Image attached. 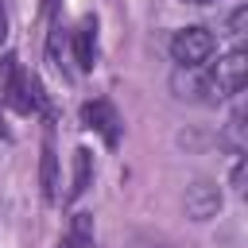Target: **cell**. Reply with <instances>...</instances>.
I'll return each instance as SVG.
<instances>
[{"mask_svg":"<svg viewBox=\"0 0 248 248\" xmlns=\"http://www.w3.org/2000/svg\"><path fill=\"white\" fill-rule=\"evenodd\" d=\"M70 35H74V58H78V70H93V62H97V19L85 16Z\"/></svg>","mask_w":248,"mask_h":248,"instance_id":"obj_5","label":"cell"},{"mask_svg":"<svg viewBox=\"0 0 248 248\" xmlns=\"http://www.w3.org/2000/svg\"><path fill=\"white\" fill-rule=\"evenodd\" d=\"M81 120H85V128L101 132L108 147H116V140H120V116H116V108L108 101H101V97L97 101H85L81 105Z\"/></svg>","mask_w":248,"mask_h":248,"instance_id":"obj_4","label":"cell"},{"mask_svg":"<svg viewBox=\"0 0 248 248\" xmlns=\"http://www.w3.org/2000/svg\"><path fill=\"white\" fill-rule=\"evenodd\" d=\"M209 81H213L217 97L240 93V89H244V81H248V54H244L240 46H236V50H229V54H221V58H217V66L209 70Z\"/></svg>","mask_w":248,"mask_h":248,"instance_id":"obj_2","label":"cell"},{"mask_svg":"<svg viewBox=\"0 0 248 248\" xmlns=\"http://www.w3.org/2000/svg\"><path fill=\"white\" fill-rule=\"evenodd\" d=\"M89 182H93V155H89L85 147H78V151H74V182H70V194H66V202L81 198V194L89 190Z\"/></svg>","mask_w":248,"mask_h":248,"instance_id":"obj_8","label":"cell"},{"mask_svg":"<svg viewBox=\"0 0 248 248\" xmlns=\"http://www.w3.org/2000/svg\"><path fill=\"white\" fill-rule=\"evenodd\" d=\"M8 39V8H4V0H0V43Z\"/></svg>","mask_w":248,"mask_h":248,"instance_id":"obj_12","label":"cell"},{"mask_svg":"<svg viewBox=\"0 0 248 248\" xmlns=\"http://www.w3.org/2000/svg\"><path fill=\"white\" fill-rule=\"evenodd\" d=\"M16 78H19V58H16V54H4V58H0V101L8 97V89H12Z\"/></svg>","mask_w":248,"mask_h":248,"instance_id":"obj_9","label":"cell"},{"mask_svg":"<svg viewBox=\"0 0 248 248\" xmlns=\"http://www.w3.org/2000/svg\"><path fill=\"white\" fill-rule=\"evenodd\" d=\"M244 23H248V8H232V16H229V35L240 39V35H244Z\"/></svg>","mask_w":248,"mask_h":248,"instance_id":"obj_10","label":"cell"},{"mask_svg":"<svg viewBox=\"0 0 248 248\" xmlns=\"http://www.w3.org/2000/svg\"><path fill=\"white\" fill-rule=\"evenodd\" d=\"M182 4H213V0H182Z\"/></svg>","mask_w":248,"mask_h":248,"instance_id":"obj_13","label":"cell"},{"mask_svg":"<svg viewBox=\"0 0 248 248\" xmlns=\"http://www.w3.org/2000/svg\"><path fill=\"white\" fill-rule=\"evenodd\" d=\"M213 50H217L213 31H209V27H198V23L174 31V39H170V58H174L178 66H205V62L213 58Z\"/></svg>","mask_w":248,"mask_h":248,"instance_id":"obj_1","label":"cell"},{"mask_svg":"<svg viewBox=\"0 0 248 248\" xmlns=\"http://www.w3.org/2000/svg\"><path fill=\"white\" fill-rule=\"evenodd\" d=\"M140 248H167V244H140Z\"/></svg>","mask_w":248,"mask_h":248,"instance_id":"obj_14","label":"cell"},{"mask_svg":"<svg viewBox=\"0 0 248 248\" xmlns=\"http://www.w3.org/2000/svg\"><path fill=\"white\" fill-rule=\"evenodd\" d=\"M58 248H93V213H74Z\"/></svg>","mask_w":248,"mask_h":248,"instance_id":"obj_7","label":"cell"},{"mask_svg":"<svg viewBox=\"0 0 248 248\" xmlns=\"http://www.w3.org/2000/svg\"><path fill=\"white\" fill-rule=\"evenodd\" d=\"M182 205H186V217H190V221H209V217H217V209H221V190H217V182H209V178L190 182Z\"/></svg>","mask_w":248,"mask_h":248,"instance_id":"obj_3","label":"cell"},{"mask_svg":"<svg viewBox=\"0 0 248 248\" xmlns=\"http://www.w3.org/2000/svg\"><path fill=\"white\" fill-rule=\"evenodd\" d=\"M232 190L236 194L244 190V159H236V167H232Z\"/></svg>","mask_w":248,"mask_h":248,"instance_id":"obj_11","label":"cell"},{"mask_svg":"<svg viewBox=\"0 0 248 248\" xmlns=\"http://www.w3.org/2000/svg\"><path fill=\"white\" fill-rule=\"evenodd\" d=\"M39 182H43V198L58 202V155L50 140L43 143V155H39Z\"/></svg>","mask_w":248,"mask_h":248,"instance_id":"obj_6","label":"cell"}]
</instances>
